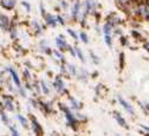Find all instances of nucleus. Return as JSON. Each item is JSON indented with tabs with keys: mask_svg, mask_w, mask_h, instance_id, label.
Here are the masks:
<instances>
[{
	"mask_svg": "<svg viewBox=\"0 0 149 136\" xmlns=\"http://www.w3.org/2000/svg\"><path fill=\"white\" fill-rule=\"evenodd\" d=\"M58 109L64 114V117H65V124L66 127H69L70 129H72L73 131H78L82 128V123L77 120L76 115H74V111H72L70 109V107L63 102H58L57 103Z\"/></svg>",
	"mask_w": 149,
	"mask_h": 136,
	"instance_id": "nucleus-1",
	"label": "nucleus"
},
{
	"mask_svg": "<svg viewBox=\"0 0 149 136\" xmlns=\"http://www.w3.org/2000/svg\"><path fill=\"white\" fill-rule=\"evenodd\" d=\"M50 85H51V89L58 96H65L66 97V96L70 95V91L66 88V84H65V82L63 80V76H61V75L54 76L53 81H52V83Z\"/></svg>",
	"mask_w": 149,
	"mask_h": 136,
	"instance_id": "nucleus-2",
	"label": "nucleus"
},
{
	"mask_svg": "<svg viewBox=\"0 0 149 136\" xmlns=\"http://www.w3.org/2000/svg\"><path fill=\"white\" fill-rule=\"evenodd\" d=\"M38 110L46 117L56 114L54 102L53 101H45L42 97H38Z\"/></svg>",
	"mask_w": 149,
	"mask_h": 136,
	"instance_id": "nucleus-3",
	"label": "nucleus"
},
{
	"mask_svg": "<svg viewBox=\"0 0 149 136\" xmlns=\"http://www.w3.org/2000/svg\"><path fill=\"white\" fill-rule=\"evenodd\" d=\"M29 120H30V128L33 133L34 136H44V128L40 124V122L38 121V119L33 114H29Z\"/></svg>",
	"mask_w": 149,
	"mask_h": 136,
	"instance_id": "nucleus-4",
	"label": "nucleus"
},
{
	"mask_svg": "<svg viewBox=\"0 0 149 136\" xmlns=\"http://www.w3.org/2000/svg\"><path fill=\"white\" fill-rule=\"evenodd\" d=\"M1 101L4 103V108L7 112H15V100L14 96L11 93H3L1 96Z\"/></svg>",
	"mask_w": 149,
	"mask_h": 136,
	"instance_id": "nucleus-5",
	"label": "nucleus"
},
{
	"mask_svg": "<svg viewBox=\"0 0 149 136\" xmlns=\"http://www.w3.org/2000/svg\"><path fill=\"white\" fill-rule=\"evenodd\" d=\"M116 101H117V103L122 107V109L125 110L130 116H135V115H136V110H135V108L133 107V104L130 103V102H128L123 96L117 95V96H116Z\"/></svg>",
	"mask_w": 149,
	"mask_h": 136,
	"instance_id": "nucleus-6",
	"label": "nucleus"
},
{
	"mask_svg": "<svg viewBox=\"0 0 149 136\" xmlns=\"http://www.w3.org/2000/svg\"><path fill=\"white\" fill-rule=\"evenodd\" d=\"M27 29V32L32 33L34 37H39L44 33V27L39 24V22H37V20H30L29 23V26L26 27Z\"/></svg>",
	"mask_w": 149,
	"mask_h": 136,
	"instance_id": "nucleus-7",
	"label": "nucleus"
},
{
	"mask_svg": "<svg viewBox=\"0 0 149 136\" xmlns=\"http://www.w3.org/2000/svg\"><path fill=\"white\" fill-rule=\"evenodd\" d=\"M5 71L8 73V76L11 77V80H12V82H13V84L15 85V88H20L22 85H23V83H22V80H20V77H19V75H18V72H17V69H14L13 66H6L5 68Z\"/></svg>",
	"mask_w": 149,
	"mask_h": 136,
	"instance_id": "nucleus-8",
	"label": "nucleus"
},
{
	"mask_svg": "<svg viewBox=\"0 0 149 136\" xmlns=\"http://www.w3.org/2000/svg\"><path fill=\"white\" fill-rule=\"evenodd\" d=\"M97 3L96 0H84L83 3V7H84V12L86 15H94L97 12Z\"/></svg>",
	"mask_w": 149,
	"mask_h": 136,
	"instance_id": "nucleus-9",
	"label": "nucleus"
},
{
	"mask_svg": "<svg viewBox=\"0 0 149 136\" xmlns=\"http://www.w3.org/2000/svg\"><path fill=\"white\" fill-rule=\"evenodd\" d=\"M54 43H56V46H57V50H59L62 52L68 51V49L70 47V44L68 43L66 38H65V36L63 33H61L58 37H56Z\"/></svg>",
	"mask_w": 149,
	"mask_h": 136,
	"instance_id": "nucleus-10",
	"label": "nucleus"
},
{
	"mask_svg": "<svg viewBox=\"0 0 149 136\" xmlns=\"http://www.w3.org/2000/svg\"><path fill=\"white\" fill-rule=\"evenodd\" d=\"M13 24V20L5 13L0 12V29H1L4 32H8L11 26Z\"/></svg>",
	"mask_w": 149,
	"mask_h": 136,
	"instance_id": "nucleus-11",
	"label": "nucleus"
},
{
	"mask_svg": "<svg viewBox=\"0 0 149 136\" xmlns=\"http://www.w3.org/2000/svg\"><path fill=\"white\" fill-rule=\"evenodd\" d=\"M105 23H108L113 27H117V26H121V24H123V19L117 13L113 12V13L108 14V17L105 18Z\"/></svg>",
	"mask_w": 149,
	"mask_h": 136,
	"instance_id": "nucleus-12",
	"label": "nucleus"
},
{
	"mask_svg": "<svg viewBox=\"0 0 149 136\" xmlns=\"http://www.w3.org/2000/svg\"><path fill=\"white\" fill-rule=\"evenodd\" d=\"M113 117H114V120L116 121V123H117L121 128H123V129H125V130H129V129H130V126L128 124L127 120L124 119V116H123L118 110H114V111H113Z\"/></svg>",
	"mask_w": 149,
	"mask_h": 136,
	"instance_id": "nucleus-13",
	"label": "nucleus"
},
{
	"mask_svg": "<svg viewBox=\"0 0 149 136\" xmlns=\"http://www.w3.org/2000/svg\"><path fill=\"white\" fill-rule=\"evenodd\" d=\"M68 97V102H69V107H70V109L72 110V111H81L82 109H83V103L81 102V101H78L76 97H73V96H71V95H69V96H66Z\"/></svg>",
	"mask_w": 149,
	"mask_h": 136,
	"instance_id": "nucleus-14",
	"label": "nucleus"
},
{
	"mask_svg": "<svg viewBox=\"0 0 149 136\" xmlns=\"http://www.w3.org/2000/svg\"><path fill=\"white\" fill-rule=\"evenodd\" d=\"M76 78H77L79 82H82L83 84H86V83L89 82V80H90V73L88 72V70H85V69H83V68H78Z\"/></svg>",
	"mask_w": 149,
	"mask_h": 136,
	"instance_id": "nucleus-15",
	"label": "nucleus"
},
{
	"mask_svg": "<svg viewBox=\"0 0 149 136\" xmlns=\"http://www.w3.org/2000/svg\"><path fill=\"white\" fill-rule=\"evenodd\" d=\"M43 20H44V23H45V25L46 26H49V27H52V29H54V27H57V20H56V17L53 15V14H51V13H46L44 17H43Z\"/></svg>",
	"mask_w": 149,
	"mask_h": 136,
	"instance_id": "nucleus-16",
	"label": "nucleus"
},
{
	"mask_svg": "<svg viewBox=\"0 0 149 136\" xmlns=\"http://www.w3.org/2000/svg\"><path fill=\"white\" fill-rule=\"evenodd\" d=\"M15 120L18 121V123H19L24 129H29L30 128V120H29V117L24 116L23 114L17 112L15 114Z\"/></svg>",
	"mask_w": 149,
	"mask_h": 136,
	"instance_id": "nucleus-17",
	"label": "nucleus"
},
{
	"mask_svg": "<svg viewBox=\"0 0 149 136\" xmlns=\"http://www.w3.org/2000/svg\"><path fill=\"white\" fill-rule=\"evenodd\" d=\"M38 46H39L40 52H43L44 54H47V56H52V49L49 46V43H47L46 39H42V40H39Z\"/></svg>",
	"mask_w": 149,
	"mask_h": 136,
	"instance_id": "nucleus-18",
	"label": "nucleus"
},
{
	"mask_svg": "<svg viewBox=\"0 0 149 136\" xmlns=\"http://www.w3.org/2000/svg\"><path fill=\"white\" fill-rule=\"evenodd\" d=\"M39 85H40V90H42V95H43V96H45V97L51 96L52 89H51V85L46 83V81L40 80V81H39Z\"/></svg>",
	"mask_w": 149,
	"mask_h": 136,
	"instance_id": "nucleus-19",
	"label": "nucleus"
},
{
	"mask_svg": "<svg viewBox=\"0 0 149 136\" xmlns=\"http://www.w3.org/2000/svg\"><path fill=\"white\" fill-rule=\"evenodd\" d=\"M0 6L6 11H13L17 6V0H0Z\"/></svg>",
	"mask_w": 149,
	"mask_h": 136,
	"instance_id": "nucleus-20",
	"label": "nucleus"
},
{
	"mask_svg": "<svg viewBox=\"0 0 149 136\" xmlns=\"http://www.w3.org/2000/svg\"><path fill=\"white\" fill-rule=\"evenodd\" d=\"M115 1V5L117 6V8L122 12H125L128 10V7L132 5L133 0H114Z\"/></svg>",
	"mask_w": 149,
	"mask_h": 136,
	"instance_id": "nucleus-21",
	"label": "nucleus"
},
{
	"mask_svg": "<svg viewBox=\"0 0 149 136\" xmlns=\"http://www.w3.org/2000/svg\"><path fill=\"white\" fill-rule=\"evenodd\" d=\"M52 56L54 57V59H57L61 64L63 63H66V59H65V56H64V52L59 51V50H52Z\"/></svg>",
	"mask_w": 149,
	"mask_h": 136,
	"instance_id": "nucleus-22",
	"label": "nucleus"
},
{
	"mask_svg": "<svg viewBox=\"0 0 149 136\" xmlns=\"http://www.w3.org/2000/svg\"><path fill=\"white\" fill-rule=\"evenodd\" d=\"M0 120H1V122H3V124H5L6 127H10L12 123H11V119H10V116H8V114H7V111L6 110H0Z\"/></svg>",
	"mask_w": 149,
	"mask_h": 136,
	"instance_id": "nucleus-23",
	"label": "nucleus"
},
{
	"mask_svg": "<svg viewBox=\"0 0 149 136\" xmlns=\"http://www.w3.org/2000/svg\"><path fill=\"white\" fill-rule=\"evenodd\" d=\"M23 77H24V82H33L34 81L32 72H31L30 68H27V66L23 69Z\"/></svg>",
	"mask_w": 149,
	"mask_h": 136,
	"instance_id": "nucleus-24",
	"label": "nucleus"
},
{
	"mask_svg": "<svg viewBox=\"0 0 149 136\" xmlns=\"http://www.w3.org/2000/svg\"><path fill=\"white\" fill-rule=\"evenodd\" d=\"M66 69H68V75L70 77H76L77 70H78V68L76 65L72 64V63H66Z\"/></svg>",
	"mask_w": 149,
	"mask_h": 136,
	"instance_id": "nucleus-25",
	"label": "nucleus"
},
{
	"mask_svg": "<svg viewBox=\"0 0 149 136\" xmlns=\"http://www.w3.org/2000/svg\"><path fill=\"white\" fill-rule=\"evenodd\" d=\"M74 115H76L77 120L82 123V126H83V124H86V123L89 122V117H88V115L82 114L81 111H74Z\"/></svg>",
	"mask_w": 149,
	"mask_h": 136,
	"instance_id": "nucleus-26",
	"label": "nucleus"
},
{
	"mask_svg": "<svg viewBox=\"0 0 149 136\" xmlns=\"http://www.w3.org/2000/svg\"><path fill=\"white\" fill-rule=\"evenodd\" d=\"M27 103H29V110L32 109H38V98L36 97H27Z\"/></svg>",
	"mask_w": 149,
	"mask_h": 136,
	"instance_id": "nucleus-27",
	"label": "nucleus"
},
{
	"mask_svg": "<svg viewBox=\"0 0 149 136\" xmlns=\"http://www.w3.org/2000/svg\"><path fill=\"white\" fill-rule=\"evenodd\" d=\"M113 30H114V27L111 25H109L108 23H104L103 26H102V32L105 36H113Z\"/></svg>",
	"mask_w": 149,
	"mask_h": 136,
	"instance_id": "nucleus-28",
	"label": "nucleus"
},
{
	"mask_svg": "<svg viewBox=\"0 0 149 136\" xmlns=\"http://www.w3.org/2000/svg\"><path fill=\"white\" fill-rule=\"evenodd\" d=\"M74 50H76V57L78 58V59H79L83 64H85V63H86V58H85V56H84L83 51H82L78 46H74Z\"/></svg>",
	"mask_w": 149,
	"mask_h": 136,
	"instance_id": "nucleus-29",
	"label": "nucleus"
},
{
	"mask_svg": "<svg viewBox=\"0 0 149 136\" xmlns=\"http://www.w3.org/2000/svg\"><path fill=\"white\" fill-rule=\"evenodd\" d=\"M130 34H132V37L134 38L135 40H140V42H144V38L141 33V31H137V30H132V32H130Z\"/></svg>",
	"mask_w": 149,
	"mask_h": 136,
	"instance_id": "nucleus-30",
	"label": "nucleus"
},
{
	"mask_svg": "<svg viewBox=\"0 0 149 136\" xmlns=\"http://www.w3.org/2000/svg\"><path fill=\"white\" fill-rule=\"evenodd\" d=\"M89 56L91 58V62L94 63L95 65H100L101 64V58L95 53V52H92L91 50H89Z\"/></svg>",
	"mask_w": 149,
	"mask_h": 136,
	"instance_id": "nucleus-31",
	"label": "nucleus"
},
{
	"mask_svg": "<svg viewBox=\"0 0 149 136\" xmlns=\"http://www.w3.org/2000/svg\"><path fill=\"white\" fill-rule=\"evenodd\" d=\"M105 89V86L102 84V83H100V84H97L96 86H95V97H96V101H97V98L98 97H101L102 96V91Z\"/></svg>",
	"mask_w": 149,
	"mask_h": 136,
	"instance_id": "nucleus-32",
	"label": "nucleus"
},
{
	"mask_svg": "<svg viewBox=\"0 0 149 136\" xmlns=\"http://www.w3.org/2000/svg\"><path fill=\"white\" fill-rule=\"evenodd\" d=\"M15 93L19 97H22V98H27V91L23 85L20 88H17V92Z\"/></svg>",
	"mask_w": 149,
	"mask_h": 136,
	"instance_id": "nucleus-33",
	"label": "nucleus"
},
{
	"mask_svg": "<svg viewBox=\"0 0 149 136\" xmlns=\"http://www.w3.org/2000/svg\"><path fill=\"white\" fill-rule=\"evenodd\" d=\"M78 38L83 44H89V36L85 31H81V33L78 34Z\"/></svg>",
	"mask_w": 149,
	"mask_h": 136,
	"instance_id": "nucleus-34",
	"label": "nucleus"
},
{
	"mask_svg": "<svg viewBox=\"0 0 149 136\" xmlns=\"http://www.w3.org/2000/svg\"><path fill=\"white\" fill-rule=\"evenodd\" d=\"M118 64H120V70H123L125 66V54L124 52H121L118 56Z\"/></svg>",
	"mask_w": 149,
	"mask_h": 136,
	"instance_id": "nucleus-35",
	"label": "nucleus"
},
{
	"mask_svg": "<svg viewBox=\"0 0 149 136\" xmlns=\"http://www.w3.org/2000/svg\"><path fill=\"white\" fill-rule=\"evenodd\" d=\"M8 129H10L11 136H22V135H20V131L18 130V128H17L15 124H11V126L8 127Z\"/></svg>",
	"mask_w": 149,
	"mask_h": 136,
	"instance_id": "nucleus-36",
	"label": "nucleus"
},
{
	"mask_svg": "<svg viewBox=\"0 0 149 136\" xmlns=\"http://www.w3.org/2000/svg\"><path fill=\"white\" fill-rule=\"evenodd\" d=\"M104 43L109 49L113 47V36H105L104 34Z\"/></svg>",
	"mask_w": 149,
	"mask_h": 136,
	"instance_id": "nucleus-37",
	"label": "nucleus"
},
{
	"mask_svg": "<svg viewBox=\"0 0 149 136\" xmlns=\"http://www.w3.org/2000/svg\"><path fill=\"white\" fill-rule=\"evenodd\" d=\"M56 20H57V24H59V25H62V26H65V25H66L65 17H63L62 14H57V15H56Z\"/></svg>",
	"mask_w": 149,
	"mask_h": 136,
	"instance_id": "nucleus-38",
	"label": "nucleus"
},
{
	"mask_svg": "<svg viewBox=\"0 0 149 136\" xmlns=\"http://www.w3.org/2000/svg\"><path fill=\"white\" fill-rule=\"evenodd\" d=\"M66 32L70 34V37L72 38L73 40H78V39H79V38H78V34L76 33V31H73L72 29H68V30H66Z\"/></svg>",
	"mask_w": 149,
	"mask_h": 136,
	"instance_id": "nucleus-39",
	"label": "nucleus"
},
{
	"mask_svg": "<svg viewBox=\"0 0 149 136\" xmlns=\"http://www.w3.org/2000/svg\"><path fill=\"white\" fill-rule=\"evenodd\" d=\"M22 6L24 7V10H25V12L26 13H30L31 12V5H30V3L29 1H26V0H23V1H22Z\"/></svg>",
	"mask_w": 149,
	"mask_h": 136,
	"instance_id": "nucleus-40",
	"label": "nucleus"
},
{
	"mask_svg": "<svg viewBox=\"0 0 149 136\" xmlns=\"http://www.w3.org/2000/svg\"><path fill=\"white\" fill-rule=\"evenodd\" d=\"M59 6L63 11H68L69 10V3L66 1V0H61L59 1Z\"/></svg>",
	"mask_w": 149,
	"mask_h": 136,
	"instance_id": "nucleus-41",
	"label": "nucleus"
},
{
	"mask_svg": "<svg viewBox=\"0 0 149 136\" xmlns=\"http://www.w3.org/2000/svg\"><path fill=\"white\" fill-rule=\"evenodd\" d=\"M120 43H121L123 46H129V45H130L129 42H128V38H127L125 36H121V37H120Z\"/></svg>",
	"mask_w": 149,
	"mask_h": 136,
	"instance_id": "nucleus-42",
	"label": "nucleus"
},
{
	"mask_svg": "<svg viewBox=\"0 0 149 136\" xmlns=\"http://www.w3.org/2000/svg\"><path fill=\"white\" fill-rule=\"evenodd\" d=\"M139 105H140V109H141L146 115H149V112H148V110H147V108H146V105H144V102H139Z\"/></svg>",
	"mask_w": 149,
	"mask_h": 136,
	"instance_id": "nucleus-43",
	"label": "nucleus"
},
{
	"mask_svg": "<svg viewBox=\"0 0 149 136\" xmlns=\"http://www.w3.org/2000/svg\"><path fill=\"white\" fill-rule=\"evenodd\" d=\"M68 52L71 54V57H73V58L76 57V50H74V46H71L70 45V47L68 49Z\"/></svg>",
	"mask_w": 149,
	"mask_h": 136,
	"instance_id": "nucleus-44",
	"label": "nucleus"
},
{
	"mask_svg": "<svg viewBox=\"0 0 149 136\" xmlns=\"http://www.w3.org/2000/svg\"><path fill=\"white\" fill-rule=\"evenodd\" d=\"M142 46H143V49H144L147 52H149V40H144Z\"/></svg>",
	"mask_w": 149,
	"mask_h": 136,
	"instance_id": "nucleus-45",
	"label": "nucleus"
},
{
	"mask_svg": "<svg viewBox=\"0 0 149 136\" xmlns=\"http://www.w3.org/2000/svg\"><path fill=\"white\" fill-rule=\"evenodd\" d=\"M39 7H40V14H42V18H43V17L46 14V12H45V10H44V5H43V3H40Z\"/></svg>",
	"mask_w": 149,
	"mask_h": 136,
	"instance_id": "nucleus-46",
	"label": "nucleus"
},
{
	"mask_svg": "<svg viewBox=\"0 0 149 136\" xmlns=\"http://www.w3.org/2000/svg\"><path fill=\"white\" fill-rule=\"evenodd\" d=\"M140 127H141V129H142V130H144L146 133H148V134H149V126H146V124H140Z\"/></svg>",
	"mask_w": 149,
	"mask_h": 136,
	"instance_id": "nucleus-47",
	"label": "nucleus"
},
{
	"mask_svg": "<svg viewBox=\"0 0 149 136\" xmlns=\"http://www.w3.org/2000/svg\"><path fill=\"white\" fill-rule=\"evenodd\" d=\"M98 76H100V72H98V71H94V72H92V73L90 75L91 78H97Z\"/></svg>",
	"mask_w": 149,
	"mask_h": 136,
	"instance_id": "nucleus-48",
	"label": "nucleus"
},
{
	"mask_svg": "<svg viewBox=\"0 0 149 136\" xmlns=\"http://www.w3.org/2000/svg\"><path fill=\"white\" fill-rule=\"evenodd\" d=\"M5 110V108H4V103H3V101H0V110Z\"/></svg>",
	"mask_w": 149,
	"mask_h": 136,
	"instance_id": "nucleus-49",
	"label": "nucleus"
},
{
	"mask_svg": "<svg viewBox=\"0 0 149 136\" xmlns=\"http://www.w3.org/2000/svg\"><path fill=\"white\" fill-rule=\"evenodd\" d=\"M51 136H61L57 131H52V134H51Z\"/></svg>",
	"mask_w": 149,
	"mask_h": 136,
	"instance_id": "nucleus-50",
	"label": "nucleus"
},
{
	"mask_svg": "<svg viewBox=\"0 0 149 136\" xmlns=\"http://www.w3.org/2000/svg\"><path fill=\"white\" fill-rule=\"evenodd\" d=\"M135 3H146V0H133Z\"/></svg>",
	"mask_w": 149,
	"mask_h": 136,
	"instance_id": "nucleus-51",
	"label": "nucleus"
},
{
	"mask_svg": "<svg viewBox=\"0 0 149 136\" xmlns=\"http://www.w3.org/2000/svg\"><path fill=\"white\" fill-rule=\"evenodd\" d=\"M146 4L148 5V7H149V0H146Z\"/></svg>",
	"mask_w": 149,
	"mask_h": 136,
	"instance_id": "nucleus-52",
	"label": "nucleus"
},
{
	"mask_svg": "<svg viewBox=\"0 0 149 136\" xmlns=\"http://www.w3.org/2000/svg\"><path fill=\"white\" fill-rule=\"evenodd\" d=\"M115 136H122V135H120V134H115Z\"/></svg>",
	"mask_w": 149,
	"mask_h": 136,
	"instance_id": "nucleus-53",
	"label": "nucleus"
},
{
	"mask_svg": "<svg viewBox=\"0 0 149 136\" xmlns=\"http://www.w3.org/2000/svg\"><path fill=\"white\" fill-rule=\"evenodd\" d=\"M70 1H72V3H74V1H76V0H70Z\"/></svg>",
	"mask_w": 149,
	"mask_h": 136,
	"instance_id": "nucleus-54",
	"label": "nucleus"
}]
</instances>
